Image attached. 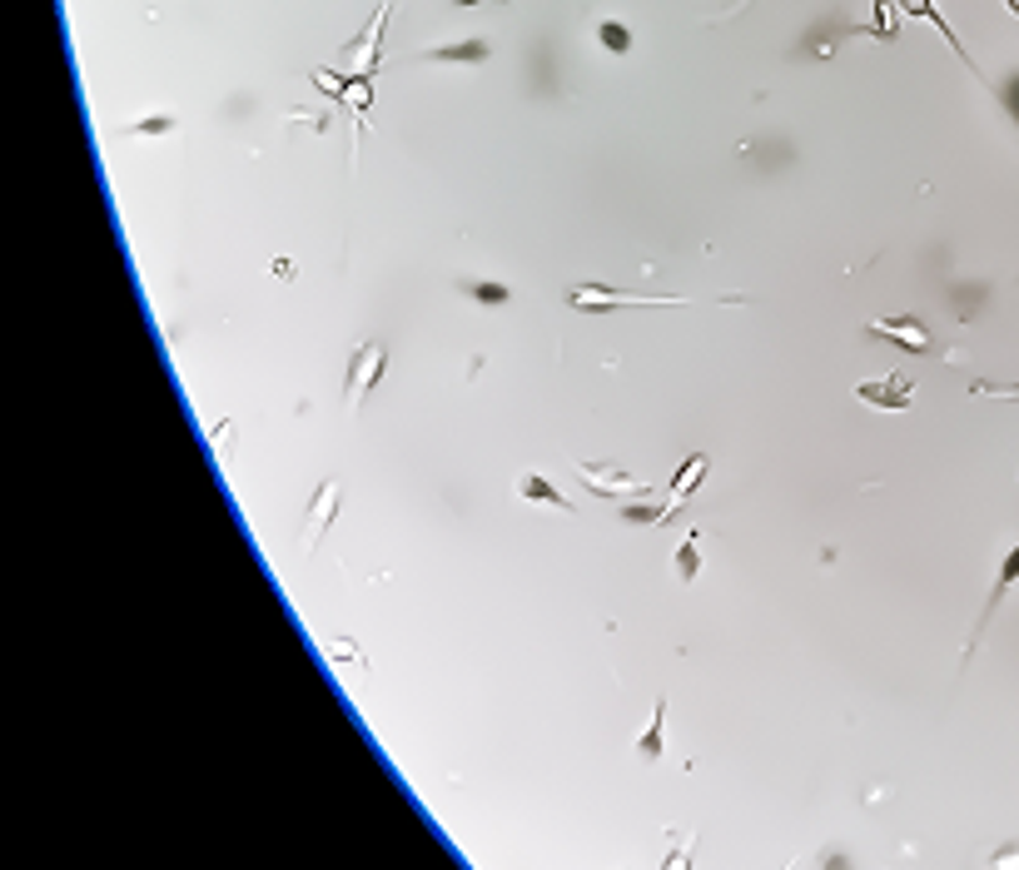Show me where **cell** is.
Returning a JSON list of instances; mask_svg holds the SVG:
<instances>
[{"label": "cell", "mask_w": 1019, "mask_h": 870, "mask_svg": "<svg viewBox=\"0 0 1019 870\" xmlns=\"http://www.w3.org/2000/svg\"><path fill=\"white\" fill-rule=\"evenodd\" d=\"M901 11H905V15H915V21H926V25H935V30H940V36H945V46H949V50H955V55H960V60H965V65H970V71H974V60H970V55H965V40H960V36H955V25H949V21H945V15H940V11H935V0H901Z\"/></svg>", "instance_id": "10"}, {"label": "cell", "mask_w": 1019, "mask_h": 870, "mask_svg": "<svg viewBox=\"0 0 1019 870\" xmlns=\"http://www.w3.org/2000/svg\"><path fill=\"white\" fill-rule=\"evenodd\" d=\"M1019 582V542L1005 553V563H999V577H995V592H990V602H984V611H980V622H974V636H970V647H965V661L974 657V642L984 636V627H990V617H995V607L1005 602V592Z\"/></svg>", "instance_id": "9"}, {"label": "cell", "mask_w": 1019, "mask_h": 870, "mask_svg": "<svg viewBox=\"0 0 1019 870\" xmlns=\"http://www.w3.org/2000/svg\"><path fill=\"white\" fill-rule=\"evenodd\" d=\"M383 364H388V349L383 343H358L353 349V358H349V408H358V403L368 399V393L378 389V378H383Z\"/></svg>", "instance_id": "2"}, {"label": "cell", "mask_w": 1019, "mask_h": 870, "mask_svg": "<svg viewBox=\"0 0 1019 870\" xmlns=\"http://www.w3.org/2000/svg\"><path fill=\"white\" fill-rule=\"evenodd\" d=\"M856 399L870 403V408H891V413H905L915 403V383L905 374H885V378H866L856 383Z\"/></svg>", "instance_id": "3"}, {"label": "cell", "mask_w": 1019, "mask_h": 870, "mask_svg": "<svg viewBox=\"0 0 1019 870\" xmlns=\"http://www.w3.org/2000/svg\"><path fill=\"white\" fill-rule=\"evenodd\" d=\"M621 518H627V522H652V528H662V507H656V503H621Z\"/></svg>", "instance_id": "19"}, {"label": "cell", "mask_w": 1019, "mask_h": 870, "mask_svg": "<svg viewBox=\"0 0 1019 870\" xmlns=\"http://www.w3.org/2000/svg\"><path fill=\"white\" fill-rule=\"evenodd\" d=\"M870 339H885V343H895V349H905V353H926L930 349V329L920 324V318H876V324H870Z\"/></svg>", "instance_id": "8"}, {"label": "cell", "mask_w": 1019, "mask_h": 870, "mask_svg": "<svg viewBox=\"0 0 1019 870\" xmlns=\"http://www.w3.org/2000/svg\"><path fill=\"white\" fill-rule=\"evenodd\" d=\"M175 130V115H150L140 125H129V140H144V135H169Z\"/></svg>", "instance_id": "18"}, {"label": "cell", "mask_w": 1019, "mask_h": 870, "mask_svg": "<svg viewBox=\"0 0 1019 870\" xmlns=\"http://www.w3.org/2000/svg\"><path fill=\"white\" fill-rule=\"evenodd\" d=\"M488 55H492L488 40H457V46H433L423 60H433V65H448V60H457V65H482Z\"/></svg>", "instance_id": "13"}, {"label": "cell", "mask_w": 1019, "mask_h": 870, "mask_svg": "<svg viewBox=\"0 0 1019 870\" xmlns=\"http://www.w3.org/2000/svg\"><path fill=\"white\" fill-rule=\"evenodd\" d=\"M1005 5H1009V11H1015V15H1019V0H1005Z\"/></svg>", "instance_id": "22"}, {"label": "cell", "mask_w": 1019, "mask_h": 870, "mask_svg": "<svg viewBox=\"0 0 1019 870\" xmlns=\"http://www.w3.org/2000/svg\"><path fill=\"white\" fill-rule=\"evenodd\" d=\"M597 40L612 50V55H627V50H632V30H627L621 21H602L597 25Z\"/></svg>", "instance_id": "16"}, {"label": "cell", "mask_w": 1019, "mask_h": 870, "mask_svg": "<svg viewBox=\"0 0 1019 870\" xmlns=\"http://www.w3.org/2000/svg\"><path fill=\"white\" fill-rule=\"evenodd\" d=\"M751 0H737V5H727V15H737V11H746ZM727 15H716V21H727Z\"/></svg>", "instance_id": "21"}, {"label": "cell", "mask_w": 1019, "mask_h": 870, "mask_svg": "<svg viewBox=\"0 0 1019 870\" xmlns=\"http://www.w3.org/2000/svg\"><path fill=\"white\" fill-rule=\"evenodd\" d=\"M517 497L523 503H542V507H557V513H573V503H567V493H557L542 472H523L517 478Z\"/></svg>", "instance_id": "11"}, {"label": "cell", "mask_w": 1019, "mask_h": 870, "mask_svg": "<svg viewBox=\"0 0 1019 870\" xmlns=\"http://www.w3.org/2000/svg\"><path fill=\"white\" fill-rule=\"evenodd\" d=\"M901 0H876V21L866 25V36L876 40H895V30H901Z\"/></svg>", "instance_id": "14"}, {"label": "cell", "mask_w": 1019, "mask_h": 870, "mask_svg": "<svg viewBox=\"0 0 1019 870\" xmlns=\"http://www.w3.org/2000/svg\"><path fill=\"white\" fill-rule=\"evenodd\" d=\"M642 304H681L677 294H627V289H607V283H577L567 289V308L577 314H607V308H642Z\"/></svg>", "instance_id": "1"}, {"label": "cell", "mask_w": 1019, "mask_h": 870, "mask_svg": "<svg viewBox=\"0 0 1019 870\" xmlns=\"http://www.w3.org/2000/svg\"><path fill=\"white\" fill-rule=\"evenodd\" d=\"M696 547H702V532H687V542L677 547V572H681V582H692V577L702 572V553H696Z\"/></svg>", "instance_id": "15"}, {"label": "cell", "mask_w": 1019, "mask_h": 870, "mask_svg": "<svg viewBox=\"0 0 1019 870\" xmlns=\"http://www.w3.org/2000/svg\"><path fill=\"white\" fill-rule=\"evenodd\" d=\"M463 289H468L478 304H507V299H513V289H507V283H463Z\"/></svg>", "instance_id": "17"}, {"label": "cell", "mask_w": 1019, "mask_h": 870, "mask_svg": "<svg viewBox=\"0 0 1019 870\" xmlns=\"http://www.w3.org/2000/svg\"><path fill=\"white\" fill-rule=\"evenodd\" d=\"M388 15H393V0H383L374 15V25H368L364 36H358V46H353V75H364V80H374L378 75V55H383V25Z\"/></svg>", "instance_id": "6"}, {"label": "cell", "mask_w": 1019, "mask_h": 870, "mask_svg": "<svg viewBox=\"0 0 1019 870\" xmlns=\"http://www.w3.org/2000/svg\"><path fill=\"white\" fill-rule=\"evenodd\" d=\"M974 393H980V399H1019V383H1015V389H995V383H974Z\"/></svg>", "instance_id": "20"}, {"label": "cell", "mask_w": 1019, "mask_h": 870, "mask_svg": "<svg viewBox=\"0 0 1019 870\" xmlns=\"http://www.w3.org/2000/svg\"><path fill=\"white\" fill-rule=\"evenodd\" d=\"M712 472V458L706 453H692V458L677 468V478H671V497L662 503V522H671L687 507V497H696V488H702V478Z\"/></svg>", "instance_id": "5"}, {"label": "cell", "mask_w": 1019, "mask_h": 870, "mask_svg": "<svg viewBox=\"0 0 1019 870\" xmlns=\"http://www.w3.org/2000/svg\"><path fill=\"white\" fill-rule=\"evenodd\" d=\"M453 5H478V0H453Z\"/></svg>", "instance_id": "23"}, {"label": "cell", "mask_w": 1019, "mask_h": 870, "mask_svg": "<svg viewBox=\"0 0 1019 870\" xmlns=\"http://www.w3.org/2000/svg\"><path fill=\"white\" fill-rule=\"evenodd\" d=\"M339 497H343V488H339V478H328V482H318V493H314V503H309V538H304V547L314 553L318 547V538H324V528H334V518H339Z\"/></svg>", "instance_id": "7"}, {"label": "cell", "mask_w": 1019, "mask_h": 870, "mask_svg": "<svg viewBox=\"0 0 1019 870\" xmlns=\"http://www.w3.org/2000/svg\"><path fill=\"white\" fill-rule=\"evenodd\" d=\"M577 472L587 478V488L602 497H621V503H632V497H646V482L627 478L621 468H602V463H577Z\"/></svg>", "instance_id": "4"}, {"label": "cell", "mask_w": 1019, "mask_h": 870, "mask_svg": "<svg viewBox=\"0 0 1019 870\" xmlns=\"http://www.w3.org/2000/svg\"><path fill=\"white\" fill-rule=\"evenodd\" d=\"M637 756H642V761H662V756H667V702L652 706V721H646V731L637 736Z\"/></svg>", "instance_id": "12"}]
</instances>
